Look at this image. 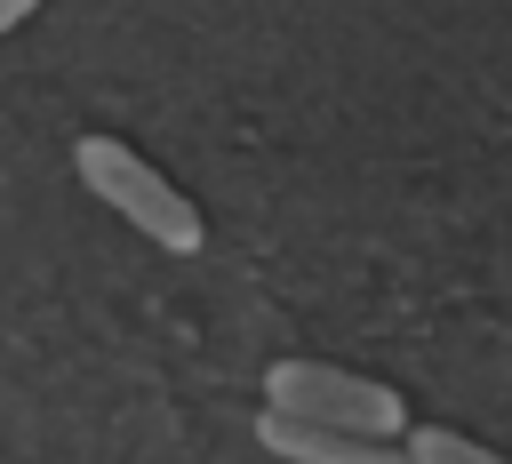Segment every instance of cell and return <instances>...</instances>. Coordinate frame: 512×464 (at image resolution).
<instances>
[{"label":"cell","instance_id":"6da1fadb","mask_svg":"<svg viewBox=\"0 0 512 464\" xmlns=\"http://www.w3.org/2000/svg\"><path fill=\"white\" fill-rule=\"evenodd\" d=\"M72 168H80V184L128 224V232H144L152 248H168V256H200V240H208V224H200V200L168 176V168H152L128 136H80L72 144Z\"/></svg>","mask_w":512,"mask_h":464},{"label":"cell","instance_id":"7a4b0ae2","mask_svg":"<svg viewBox=\"0 0 512 464\" xmlns=\"http://www.w3.org/2000/svg\"><path fill=\"white\" fill-rule=\"evenodd\" d=\"M264 416L368 432V440H400L408 432V400L384 376H360V368H336V360H272L264 368Z\"/></svg>","mask_w":512,"mask_h":464},{"label":"cell","instance_id":"3957f363","mask_svg":"<svg viewBox=\"0 0 512 464\" xmlns=\"http://www.w3.org/2000/svg\"><path fill=\"white\" fill-rule=\"evenodd\" d=\"M256 440H264L280 464H408L400 440L328 432V424H288V416H256Z\"/></svg>","mask_w":512,"mask_h":464},{"label":"cell","instance_id":"277c9868","mask_svg":"<svg viewBox=\"0 0 512 464\" xmlns=\"http://www.w3.org/2000/svg\"><path fill=\"white\" fill-rule=\"evenodd\" d=\"M400 448H408V464H512L504 448H480V440L456 432V424H408Z\"/></svg>","mask_w":512,"mask_h":464},{"label":"cell","instance_id":"5b68a950","mask_svg":"<svg viewBox=\"0 0 512 464\" xmlns=\"http://www.w3.org/2000/svg\"><path fill=\"white\" fill-rule=\"evenodd\" d=\"M32 8H40V0H0V40H8V32H16V24L32 16Z\"/></svg>","mask_w":512,"mask_h":464}]
</instances>
